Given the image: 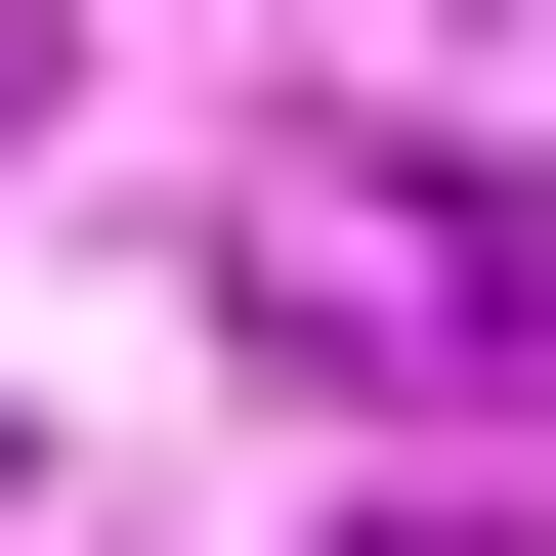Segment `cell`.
I'll use <instances>...</instances> for the list:
<instances>
[{"instance_id":"1","label":"cell","mask_w":556,"mask_h":556,"mask_svg":"<svg viewBox=\"0 0 556 556\" xmlns=\"http://www.w3.org/2000/svg\"><path fill=\"white\" fill-rule=\"evenodd\" d=\"M257 300H300V343H514V214H428V172H257Z\"/></svg>"},{"instance_id":"2","label":"cell","mask_w":556,"mask_h":556,"mask_svg":"<svg viewBox=\"0 0 556 556\" xmlns=\"http://www.w3.org/2000/svg\"><path fill=\"white\" fill-rule=\"evenodd\" d=\"M0 129H43V0H0Z\"/></svg>"}]
</instances>
